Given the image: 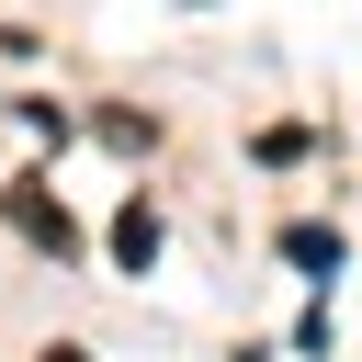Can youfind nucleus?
Returning a JSON list of instances; mask_svg holds the SVG:
<instances>
[{"label": "nucleus", "instance_id": "nucleus-3", "mask_svg": "<svg viewBox=\"0 0 362 362\" xmlns=\"http://www.w3.org/2000/svg\"><path fill=\"white\" fill-rule=\"evenodd\" d=\"M283 260H294V272H339V226L294 215V226H283Z\"/></svg>", "mask_w": 362, "mask_h": 362}, {"label": "nucleus", "instance_id": "nucleus-2", "mask_svg": "<svg viewBox=\"0 0 362 362\" xmlns=\"http://www.w3.org/2000/svg\"><path fill=\"white\" fill-rule=\"evenodd\" d=\"M113 260H124V272H147V260H158V204H147V192L113 215Z\"/></svg>", "mask_w": 362, "mask_h": 362}, {"label": "nucleus", "instance_id": "nucleus-4", "mask_svg": "<svg viewBox=\"0 0 362 362\" xmlns=\"http://www.w3.org/2000/svg\"><path fill=\"white\" fill-rule=\"evenodd\" d=\"M45 362H90V351H68V339H57V351H45Z\"/></svg>", "mask_w": 362, "mask_h": 362}, {"label": "nucleus", "instance_id": "nucleus-1", "mask_svg": "<svg viewBox=\"0 0 362 362\" xmlns=\"http://www.w3.org/2000/svg\"><path fill=\"white\" fill-rule=\"evenodd\" d=\"M0 215H11V226H23L34 249H57V260H79V226H68V204H57L45 181H11V192H0Z\"/></svg>", "mask_w": 362, "mask_h": 362}]
</instances>
